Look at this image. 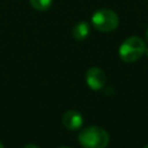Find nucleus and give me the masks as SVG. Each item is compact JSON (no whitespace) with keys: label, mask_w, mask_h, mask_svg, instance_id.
<instances>
[{"label":"nucleus","mask_w":148,"mask_h":148,"mask_svg":"<svg viewBox=\"0 0 148 148\" xmlns=\"http://www.w3.org/2000/svg\"><path fill=\"white\" fill-rule=\"evenodd\" d=\"M146 38H147V40H148V28H147V30H146Z\"/></svg>","instance_id":"1a4fd4ad"},{"label":"nucleus","mask_w":148,"mask_h":148,"mask_svg":"<svg viewBox=\"0 0 148 148\" xmlns=\"http://www.w3.org/2000/svg\"><path fill=\"white\" fill-rule=\"evenodd\" d=\"M62 124L69 131L79 130L83 124V117L75 110H68L62 114Z\"/></svg>","instance_id":"39448f33"},{"label":"nucleus","mask_w":148,"mask_h":148,"mask_svg":"<svg viewBox=\"0 0 148 148\" xmlns=\"http://www.w3.org/2000/svg\"><path fill=\"white\" fill-rule=\"evenodd\" d=\"M59 148H71V147H67V146H65V147H59Z\"/></svg>","instance_id":"f8f14e48"},{"label":"nucleus","mask_w":148,"mask_h":148,"mask_svg":"<svg viewBox=\"0 0 148 148\" xmlns=\"http://www.w3.org/2000/svg\"><path fill=\"white\" fill-rule=\"evenodd\" d=\"M145 53H146V56L148 57V47H146V51H145Z\"/></svg>","instance_id":"9d476101"},{"label":"nucleus","mask_w":148,"mask_h":148,"mask_svg":"<svg viewBox=\"0 0 148 148\" xmlns=\"http://www.w3.org/2000/svg\"><path fill=\"white\" fill-rule=\"evenodd\" d=\"M52 1L53 0H29V3L36 10H38V12H45V10H47L51 7Z\"/></svg>","instance_id":"0eeeda50"},{"label":"nucleus","mask_w":148,"mask_h":148,"mask_svg":"<svg viewBox=\"0 0 148 148\" xmlns=\"http://www.w3.org/2000/svg\"><path fill=\"white\" fill-rule=\"evenodd\" d=\"M90 32V25L86 21L76 23L72 29V35L76 40H84Z\"/></svg>","instance_id":"423d86ee"},{"label":"nucleus","mask_w":148,"mask_h":148,"mask_svg":"<svg viewBox=\"0 0 148 148\" xmlns=\"http://www.w3.org/2000/svg\"><path fill=\"white\" fill-rule=\"evenodd\" d=\"M92 27L101 32H111L117 29L119 24V17L116 12L109 8H101L96 10L91 16Z\"/></svg>","instance_id":"7ed1b4c3"},{"label":"nucleus","mask_w":148,"mask_h":148,"mask_svg":"<svg viewBox=\"0 0 148 148\" xmlns=\"http://www.w3.org/2000/svg\"><path fill=\"white\" fill-rule=\"evenodd\" d=\"M77 139L84 148H106L110 142L109 133L99 126H89L81 130Z\"/></svg>","instance_id":"f257e3e1"},{"label":"nucleus","mask_w":148,"mask_h":148,"mask_svg":"<svg viewBox=\"0 0 148 148\" xmlns=\"http://www.w3.org/2000/svg\"><path fill=\"white\" fill-rule=\"evenodd\" d=\"M23 148H39L38 146H36V145H32V143H29V145H25Z\"/></svg>","instance_id":"6e6552de"},{"label":"nucleus","mask_w":148,"mask_h":148,"mask_svg":"<svg viewBox=\"0 0 148 148\" xmlns=\"http://www.w3.org/2000/svg\"><path fill=\"white\" fill-rule=\"evenodd\" d=\"M143 148H148V145H146V146H145V147H143Z\"/></svg>","instance_id":"ddd939ff"},{"label":"nucleus","mask_w":148,"mask_h":148,"mask_svg":"<svg viewBox=\"0 0 148 148\" xmlns=\"http://www.w3.org/2000/svg\"><path fill=\"white\" fill-rule=\"evenodd\" d=\"M146 51V44L139 36L126 38L119 46V57L124 62L131 64L139 60Z\"/></svg>","instance_id":"f03ea898"},{"label":"nucleus","mask_w":148,"mask_h":148,"mask_svg":"<svg viewBox=\"0 0 148 148\" xmlns=\"http://www.w3.org/2000/svg\"><path fill=\"white\" fill-rule=\"evenodd\" d=\"M0 148H3V145H2V142L0 141Z\"/></svg>","instance_id":"9b49d317"},{"label":"nucleus","mask_w":148,"mask_h":148,"mask_svg":"<svg viewBox=\"0 0 148 148\" xmlns=\"http://www.w3.org/2000/svg\"><path fill=\"white\" fill-rule=\"evenodd\" d=\"M86 82L90 89L99 90L106 83V75L99 67H90L86 73Z\"/></svg>","instance_id":"20e7f679"}]
</instances>
